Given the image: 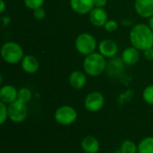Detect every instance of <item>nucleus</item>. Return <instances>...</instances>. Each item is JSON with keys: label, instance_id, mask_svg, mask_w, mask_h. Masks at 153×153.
Segmentation results:
<instances>
[{"label": "nucleus", "instance_id": "f257e3e1", "mask_svg": "<svg viewBox=\"0 0 153 153\" xmlns=\"http://www.w3.org/2000/svg\"><path fill=\"white\" fill-rule=\"evenodd\" d=\"M132 46L139 50H146L153 48V30L149 25L139 23L134 26L130 31Z\"/></svg>", "mask_w": 153, "mask_h": 153}, {"label": "nucleus", "instance_id": "f03ea898", "mask_svg": "<svg viewBox=\"0 0 153 153\" xmlns=\"http://www.w3.org/2000/svg\"><path fill=\"white\" fill-rule=\"evenodd\" d=\"M107 67L105 56L100 53H92L83 60V70L90 76L100 75Z\"/></svg>", "mask_w": 153, "mask_h": 153}, {"label": "nucleus", "instance_id": "7ed1b4c3", "mask_svg": "<svg viewBox=\"0 0 153 153\" xmlns=\"http://www.w3.org/2000/svg\"><path fill=\"white\" fill-rule=\"evenodd\" d=\"M1 56L8 64H17L24 57L23 49L16 42H6L1 48Z\"/></svg>", "mask_w": 153, "mask_h": 153}, {"label": "nucleus", "instance_id": "20e7f679", "mask_svg": "<svg viewBox=\"0 0 153 153\" xmlns=\"http://www.w3.org/2000/svg\"><path fill=\"white\" fill-rule=\"evenodd\" d=\"M96 47H97L96 39L90 33H82L78 35L75 39L76 50L83 56H89L94 53Z\"/></svg>", "mask_w": 153, "mask_h": 153}, {"label": "nucleus", "instance_id": "39448f33", "mask_svg": "<svg viewBox=\"0 0 153 153\" xmlns=\"http://www.w3.org/2000/svg\"><path fill=\"white\" fill-rule=\"evenodd\" d=\"M77 111L71 106H62L58 108L54 115L55 121L61 126H71L77 119Z\"/></svg>", "mask_w": 153, "mask_h": 153}, {"label": "nucleus", "instance_id": "423d86ee", "mask_svg": "<svg viewBox=\"0 0 153 153\" xmlns=\"http://www.w3.org/2000/svg\"><path fill=\"white\" fill-rule=\"evenodd\" d=\"M28 117V108L25 103L16 100L8 105V118L13 123H22Z\"/></svg>", "mask_w": 153, "mask_h": 153}, {"label": "nucleus", "instance_id": "0eeeda50", "mask_svg": "<svg viewBox=\"0 0 153 153\" xmlns=\"http://www.w3.org/2000/svg\"><path fill=\"white\" fill-rule=\"evenodd\" d=\"M105 103V99L102 93L99 91L90 92L84 100V108L91 113L100 111Z\"/></svg>", "mask_w": 153, "mask_h": 153}, {"label": "nucleus", "instance_id": "6e6552de", "mask_svg": "<svg viewBox=\"0 0 153 153\" xmlns=\"http://www.w3.org/2000/svg\"><path fill=\"white\" fill-rule=\"evenodd\" d=\"M134 9L141 17L151 18L153 16V0H135Z\"/></svg>", "mask_w": 153, "mask_h": 153}, {"label": "nucleus", "instance_id": "1a4fd4ad", "mask_svg": "<svg viewBox=\"0 0 153 153\" xmlns=\"http://www.w3.org/2000/svg\"><path fill=\"white\" fill-rule=\"evenodd\" d=\"M108 13L104 8L94 7L90 13V21L91 22L97 27H101L106 24L108 20Z\"/></svg>", "mask_w": 153, "mask_h": 153}, {"label": "nucleus", "instance_id": "9d476101", "mask_svg": "<svg viewBox=\"0 0 153 153\" xmlns=\"http://www.w3.org/2000/svg\"><path fill=\"white\" fill-rule=\"evenodd\" d=\"M72 9L78 14H86L94 8L93 0H70Z\"/></svg>", "mask_w": 153, "mask_h": 153}, {"label": "nucleus", "instance_id": "9b49d317", "mask_svg": "<svg viewBox=\"0 0 153 153\" xmlns=\"http://www.w3.org/2000/svg\"><path fill=\"white\" fill-rule=\"evenodd\" d=\"M100 53L105 57H114L118 50L117 43L112 39H104L99 45Z\"/></svg>", "mask_w": 153, "mask_h": 153}, {"label": "nucleus", "instance_id": "f8f14e48", "mask_svg": "<svg viewBox=\"0 0 153 153\" xmlns=\"http://www.w3.org/2000/svg\"><path fill=\"white\" fill-rule=\"evenodd\" d=\"M18 91L13 85H4L0 89V101L10 104L17 100Z\"/></svg>", "mask_w": 153, "mask_h": 153}, {"label": "nucleus", "instance_id": "ddd939ff", "mask_svg": "<svg viewBox=\"0 0 153 153\" xmlns=\"http://www.w3.org/2000/svg\"><path fill=\"white\" fill-rule=\"evenodd\" d=\"M22 68L27 74H35L39 68V63L33 55H26L22 60Z\"/></svg>", "mask_w": 153, "mask_h": 153}, {"label": "nucleus", "instance_id": "4468645a", "mask_svg": "<svg viewBox=\"0 0 153 153\" xmlns=\"http://www.w3.org/2000/svg\"><path fill=\"white\" fill-rule=\"evenodd\" d=\"M140 52L134 47L126 48L122 53V61L126 65H133L140 60Z\"/></svg>", "mask_w": 153, "mask_h": 153}, {"label": "nucleus", "instance_id": "2eb2a0df", "mask_svg": "<svg viewBox=\"0 0 153 153\" xmlns=\"http://www.w3.org/2000/svg\"><path fill=\"white\" fill-rule=\"evenodd\" d=\"M81 147L85 153H98L100 149V142L93 136H86L81 143Z\"/></svg>", "mask_w": 153, "mask_h": 153}, {"label": "nucleus", "instance_id": "dca6fc26", "mask_svg": "<svg viewBox=\"0 0 153 153\" xmlns=\"http://www.w3.org/2000/svg\"><path fill=\"white\" fill-rule=\"evenodd\" d=\"M86 75L82 71H74L69 76V82L71 86L76 90L82 89L86 84Z\"/></svg>", "mask_w": 153, "mask_h": 153}, {"label": "nucleus", "instance_id": "f3484780", "mask_svg": "<svg viewBox=\"0 0 153 153\" xmlns=\"http://www.w3.org/2000/svg\"><path fill=\"white\" fill-rule=\"evenodd\" d=\"M138 153H153V137H146L140 142Z\"/></svg>", "mask_w": 153, "mask_h": 153}, {"label": "nucleus", "instance_id": "a211bd4d", "mask_svg": "<svg viewBox=\"0 0 153 153\" xmlns=\"http://www.w3.org/2000/svg\"><path fill=\"white\" fill-rule=\"evenodd\" d=\"M32 98V93L31 91L27 89V88H21L18 90V95H17V100L21 102H23L27 104L29 101H30Z\"/></svg>", "mask_w": 153, "mask_h": 153}, {"label": "nucleus", "instance_id": "6ab92c4d", "mask_svg": "<svg viewBox=\"0 0 153 153\" xmlns=\"http://www.w3.org/2000/svg\"><path fill=\"white\" fill-rule=\"evenodd\" d=\"M121 152L122 153H137L138 152V146L130 140H126L123 142L121 145Z\"/></svg>", "mask_w": 153, "mask_h": 153}, {"label": "nucleus", "instance_id": "aec40b11", "mask_svg": "<svg viewBox=\"0 0 153 153\" xmlns=\"http://www.w3.org/2000/svg\"><path fill=\"white\" fill-rule=\"evenodd\" d=\"M115 63H116V65H114V62L111 61L108 66V71L109 74L112 76H117L118 74H120L123 71L121 69H124V67L122 65L123 64L119 60H115Z\"/></svg>", "mask_w": 153, "mask_h": 153}, {"label": "nucleus", "instance_id": "412c9836", "mask_svg": "<svg viewBox=\"0 0 153 153\" xmlns=\"http://www.w3.org/2000/svg\"><path fill=\"white\" fill-rule=\"evenodd\" d=\"M143 99L146 103L153 106V85H149L144 89L143 92Z\"/></svg>", "mask_w": 153, "mask_h": 153}, {"label": "nucleus", "instance_id": "4be33fe9", "mask_svg": "<svg viewBox=\"0 0 153 153\" xmlns=\"http://www.w3.org/2000/svg\"><path fill=\"white\" fill-rule=\"evenodd\" d=\"M23 1H24V4L26 5V7L31 10L39 8L44 4V0H23Z\"/></svg>", "mask_w": 153, "mask_h": 153}, {"label": "nucleus", "instance_id": "5701e85b", "mask_svg": "<svg viewBox=\"0 0 153 153\" xmlns=\"http://www.w3.org/2000/svg\"><path fill=\"white\" fill-rule=\"evenodd\" d=\"M0 125H4L8 118V107L5 103L0 102Z\"/></svg>", "mask_w": 153, "mask_h": 153}, {"label": "nucleus", "instance_id": "b1692460", "mask_svg": "<svg viewBox=\"0 0 153 153\" xmlns=\"http://www.w3.org/2000/svg\"><path fill=\"white\" fill-rule=\"evenodd\" d=\"M104 28L108 32H113L115 30H117V29L118 28V24L116 21L114 20H109L106 22V24L104 25Z\"/></svg>", "mask_w": 153, "mask_h": 153}, {"label": "nucleus", "instance_id": "393cba45", "mask_svg": "<svg viewBox=\"0 0 153 153\" xmlns=\"http://www.w3.org/2000/svg\"><path fill=\"white\" fill-rule=\"evenodd\" d=\"M33 16L38 21L43 20L45 18V16H46V12L42 7L37 8V9L33 10Z\"/></svg>", "mask_w": 153, "mask_h": 153}, {"label": "nucleus", "instance_id": "a878e982", "mask_svg": "<svg viewBox=\"0 0 153 153\" xmlns=\"http://www.w3.org/2000/svg\"><path fill=\"white\" fill-rule=\"evenodd\" d=\"M93 3H94V7L103 8L107 5L108 0H93Z\"/></svg>", "mask_w": 153, "mask_h": 153}, {"label": "nucleus", "instance_id": "bb28decb", "mask_svg": "<svg viewBox=\"0 0 153 153\" xmlns=\"http://www.w3.org/2000/svg\"><path fill=\"white\" fill-rule=\"evenodd\" d=\"M143 54H144V56L147 60H153V48L144 50Z\"/></svg>", "mask_w": 153, "mask_h": 153}, {"label": "nucleus", "instance_id": "cd10ccee", "mask_svg": "<svg viewBox=\"0 0 153 153\" xmlns=\"http://www.w3.org/2000/svg\"><path fill=\"white\" fill-rule=\"evenodd\" d=\"M0 4H1V5H0V13H3L5 11V8H6L4 1V0H1V1H0Z\"/></svg>", "mask_w": 153, "mask_h": 153}, {"label": "nucleus", "instance_id": "c85d7f7f", "mask_svg": "<svg viewBox=\"0 0 153 153\" xmlns=\"http://www.w3.org/2000/svg\"><path fill=\"white\" fill-rule=\"evenodd\" d=\"M149 26H150V28L153 30V16H152L150 18V20H149Z\"/></svg>", "mask_w": 153, "mask_h": 153}]
</instances>
